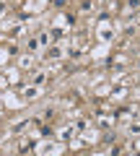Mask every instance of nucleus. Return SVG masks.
Masks as SVG:
<instances>
[{"mask_svg": "<svg viewBox=\"0 0 140 156\" xmlns=\"http://www.w3.org/2000/svg\"><path fill=\"white\" fill-rule=\"evenodd\" d=\"M127 5H130V8H138V5H140V0H127Z\"/></svg>", "mask_w": 140, "mask_h": 156, "instance_id": "7ed1b4c3", "label": "nucleus"}, {"mask_svg": "<svg viewBox=\"0 0 140 156\" xmlns=\"http://www.w3.org/2000/svg\"><path fill=\"white\" fill-rule=\"evenodd\" d=\"M130 130H132V133H140V122H135V125H130Z\"/></svg>", "mask_w": 140, "mask_h": 156, "instance_id": "20e7f679", "label": "nucleus"}, {"mask_svg": "<svg viewBox=\"0 0 140 156\" xmlns=\"http://www.w3.org/2000/svg\"><path fill=\"white\" fill-rule=\"evenodd\" d=\"M3 11H5V3H0V16H3Z\"/></svg>", "mask_w": 140, "mask_h": 156, "instance_id": "39448f33", "label": "nucleus"}, {"mask_svg": "<svg viewBox=\"0 0 140 156\" xmlns=\"http://www.w3.org/2000/svg\"><path fill=\"white\" fill-rule=\"evenodd\" d=\"M73 133H75L73 125H65V128H60V138H62V140H70V138H73Z\"/></svg>", "mask_w": 140, "mask_h": 156, "instance_id": "f03ea898", "label": "nucleus"}, {"mask_svg": "<svg viewBox=\"0 0 140 156\" xmlns=\"http://www.w3.org/2000/svg\"><path fill=\"white\" fill-rule=\"evenodd\" d=\"M101 21H104V26H101V39H112L114 37V26L107 21V18H101Z\"/></svg>", "mask_w": 140, "mask_h": 156, "instance_id": "f257e3e1", "label": "nucleus"}]
</instances>
